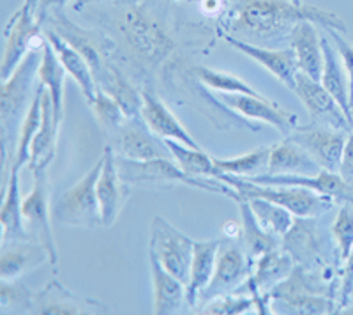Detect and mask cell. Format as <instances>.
<instances>
[{"mask_svg": "<svg viewBox=\"0 0 353 315\" xmlns=\"http://www.w3.org/2000/svg\"><path fill=\"white\" fill-rule=\"evenodd\" d=\"M301 21L346 32V23L336 12L288 0H237V28L258 37L292 34Z\"/></svg>", "mask_w": 353, "mask_h": 315, "instance_id": "cell-1", "label": "cell"}, {"mask_svg": "<svg viewBox=\"0 0 353 315\" xmlns=\"http://www.w3.org/2000/svg\"><path fill=\"white\" fill-rule=\"evenodd\" d=\"M117 28L129 52L152 68L165 62L175 46L168 30L138 6H129L117 17Z\"/></svg>", "mask_w": 353, "mask_h": 315, "instance_id": "cell-2", "label": "cell"}, {"mask_svg": "<svg viewBox=\"0 0 353 315\" xmlns=\"http://www.w3.org/2000/svg\"><path fill=\"white\" fill-rule=\"evenodd\" d=\"M41 59H43V48H34L25 55L23 61L18 64L14 73L2 82V96H0V122H2V140H4L6 165L9 163V147H11L14 137L21 128L30 99V89H32L34 78L39 71Z\"/></svg>", "mask_w": 353, "mask_h": 315, "instance_id": "cell-3", "label": "cell"}, {"mask_svg": "<svg viewBox=\"0 0 353 315\" xmlns=\"http://www.w3.org/2000/svg\"><path fill=\"white\" fill-rule=\"evenodd\" d=\"M217 179L225 181L232 186L239 193V198H265L270 202H276L279 206L286 207L293 216L297 218H313L332 209V197L316 193L307 188H299V186H270V184H256L244 178L232 174H219Z\"/></svg>", "mask_w": 353, "mask_h": 315, "instance_id": "cell-4", "label": "cell"}, {"mask_svg": "<svg viewBox=\"0 0 353 315\" xmlns=\"http://www.w3.org/2000/svg\"><path fill=\"white\" fill-rule=\"evenodd\" d=\"M117 165L121 178L128 184H143V182H179V184H188L193 188H200L212 193H223L237 200L239 193L232 186L226 184L217 178H193L185 174L179 165L172 163L168 158H154L147 162H134L128 158L117 156Z\"/></svg>", "mask_w": 353, "mask_h": 315, "instance_id": "cell-5", "label": "cell"}, {"mask_svg": "<svg viewBox=\"0 0 353 315\" xmlns=\"http://www.w3.org/2000/svg\"><path fill=\"white\" fill-rule=\"evenodd\" d=\"M101 169H103V158L71 190L61 195L53 207V216L57 222L71 227H83V229L103 227L99 198H97V179L101 175Z\"/></svg>", "mask_w": 353, "mask_h": 315, "instance_id": "cell-6", "label": "cell"}, {"mask_svg": "<svg viewBox=\"0 0 353 315\" xmlns=\"http://www.w3.org/2000/svg\"><path fill=\"white\" fill-rule=\"evenodd\" d=\"M149 251L156 255L166 271L188 285L194 251L193 239L176 231L165 218L156 216L150 225Z\"/></svg>", "mask_w": 353, "mask_h": 315, "instance_id": "cell-7", "label": "cell"}, {"mask_svg": "<svg viewBox=\"0 0 353 315\" xmlns=\"http://www.w3.org/2000/svg\"><path fill=\"white\" fill-rule=\"evenodd\" d=\"M34 174V188L30 193L21 200V213H23L25 229L30 241L41 242L50 255V264L57 266L55 238H53L52 223H50V204H48V184H46V169H37Z\"/></svg>", "mask_w": 353, "mask_h": 315, "instance_id": "cell-8", "label": "cell"}, {"mask_svg": "<svg viewBox=\"0 0 353 315\" xmlns=\"http://www.w3.org/2000/svg\"><path fill=\"white\" fill-rule=\"evenodd\" d=\"M248 257L249 255H245V250L241 245H237V241H233V239L221 241L214 276L207 289L200 294L198 301L205 305L209 303L210 299L230 294L241 287L242 283L251 276Z\"/></svg>", "mask_w": 353, "mask_h": 315, "instance_id": "cell-9", "label": "cell"}, {"mask_svg": "<svg viewBox=\"0 0 353 315\" xmlns=\"http://www.w3.org/2000/svg\"><path fill=\"white\" fill-rule=\"evenodd\" d=\"M39 27L41 25L37 23L36 15H30L23 8L11 18V23L8 25V30H6L8 41H6L4 59L0 66L2 82L8 80L14 73V69L30 50L43 48L46 37L44 34H39Z\"/></svg>", "mask_w": 353, "mask_h": 315, "instance_id": "cell-10", "label": "cell"}, {"mask_svg": "<svg viewBox=\"0 0 353 315\" xmlns=\"http://www.w3.org/2000/svg\"><path fill=\"white\" fill-rule=\"evenodd\" d=\"M295 94L301 97L302 105L305 106L309 115L316 122L334 128V130L346 131V133L353 130V124L348 121L346 113L343 112L341 105L321 85V82L299 71L297 82H295Z\"/></svg>", "mask_w": 353, "mask_h": 315, "instance_id": "cell-11", "label": "cell"}, {"mask_svg": "<svg viewBox=\"0 0 353 315\" xmlns=\"http://www.w3.org/2000/svg\"><path fill=\"white\" fill-rule=\"evenodd\" d=\"M292 140L311 154L314 162L323 170L339 172L345 154L348 135L341 130L325 128H295Z\"/></svg>", "mask_w": 353, "mask_h": 315, "instance_id": "cell-12", "label": "cell"}, {"mask_svg": "<svg viewBox=\"0 0 353 315\" xmlns=\"http://www.w3.org/2000/svg\"><path fill=\"white\" fill-rule=\"evenodd\" d=\"M97 198H99L103 227H112L129 198V186L121 178L112 146H106L103 153V169L97 179Z\"/></svg>", "mask_w": 353, "mask_h": 315, "instance_id": "cell-13", "label": "cell"}, {"mask_svg": "<svg viewBox=\"0 0 353 315\" xmlns=\"http://www.w3.org/2000/svg\"><path fill=\"white\" fill-rule=\"evenodd\" d=\"M108 308L92 298H81L61 282H50L39 294L34 296L32 314L43 315H78V314H106Z\"/></svg>", "mask_w": 353, "mask_h": 315, "instance_id": "cell-14", "label": "cell"}, {"mask_svg": "<svg viewBox=\"0 0 353 315\" xmlns=\"http://www.w3.org/2000/svg\"><path fill=\"white\" fill-rule=\"evenodd\" d=\"M267 296L283 301L293 314H332L334 310V303L329 298L316 294V289L309 287L302 271H295Z\"/></svg>", "mask_w": 353, "mask_h": 315, "instance_id": "cell-15", "label": "cell"}, {"mask_svg": "<svg viewBox=\"0 0 353 315\" xmlns=\"http://www.w3.org/2000/svg\"><path fill=\"white\" fill-rule=\"evenodd\" d=\"M226 43L232 45L233 48H237L239 52L245 53L249 59L256 61L261 68H265L270 75L277 78L279 82L288 87V89L295 90V82H297L299 73V62L295 52L292 48L288 50H269L261 48V46L251 45L245 41L235 39L232 36L225 37Z\"/></svg>", "mask_w": 353, "mask_h": 315, "instance_id": "cell-16", "label": "cell"}, {"mask_svg": "<svg viewBox=\"0 0 353 315\" xmlns=\"http://www.w3.org/2000/svg\"><path fill=\"white\" fill-rule=\"evenodd\" d=\"M140 117L143 121L145 128L154 137H159L161 140H176L184 144V146L201 149L198 146V142L188 133V130L173 115L172 110L154 94L143 93V105H141Z\"/></svg>", "mask_w": 353, "mask_h": 315, "instance_id": "cell-17", "label": "cell"}, {"mask_svg": "<svg viewBox=\"0 0 353 315\" xmlns=\"http://www.w3.org/2000/svg\"><path fill=\"white\" fill-rule=\"evenodd\" d=\"M223 103L228 105L230 108L237 110L241 115L248 119H254V121L267 122V124L274 126L279 131L290 133L297 126H295V115L281 106H277L276 103L265 99L261 94L258 96H251V94H225L223 96Z\"/></svg>", "mask_w": 353, "mask_h": 315, "instance_id": "cell-18", "label": "cell"}, {"mask_svg": "<svg viewBox=\"0 0 353 315\" xmlns=\"http://www.w3.org/2000/svg\"><path fill=\"white\" fill-rule=\"evenodd\" d=\"M43 34L44 37L48 39L50 45L53 46V50H55L59 61H61L62 66H64L65 73H68L72 80L77 82L81 94H83V97L87 99L88 105H90V103L94 102V97H96L97 89H99V87H97L96 77H94L92 69H90L88 62L85 61V57L81 55V53L78 52L71 43H68L61 34L55 32L53 28L44 30Z\"/></svg>", "mask_w": 353, "mask_h": 315, "instance_id": "cell-19", "label": "cell"}, {"mask_svg": "<svg viewBox=\"0 0 353 315\" xmlns=\"http://www.w3.org/2000/svg\"><path fill=\"white\" fill-rule=\"evenodd\" d=\"M50 262L48 250L36 241H17L2 245L0 251V280H17L27 271Z\"/></svg>", "mask_w": 353, "mask_h": 315, "instance_id": "cell-20", "label": "cell"}, {"mask_svg": "<svg viewBox=\"0 0 353 315\" xmlns=\"http://www.w3.org/2000/svg\"><path fill=\"white\" fill-rule=\"evenodd\" d=\"M290 41L297 57L299 71L320 82L325 57L321 48V34H318L316 25L313 21H301L290 34Z\"/></svg>", "mask_w": 353, "mask_h": 315, "instance_id": "cell-21", "label": "cell"}, {"mask_svg": "<svg viewBox=\"0 0 353 315\" xmlns=\"http://www.w3.org/2000/svg\"><path fill=\"white\" fill-rule=\"evenodd\" d=\"M150 275L154 287V314H176L185 299V283L163 267L157 257L149 251Z\"/></svg>", "mask_w": 353, "mask_h": 315, "instance_id": "cell-22", "label": "cell"}, {"mask_svg": "<svg viewBox=\"0 0 353 315\" xmlns=\"http://www.w3.org/2000/svg\"><path fill=\"white\" fill-rule=\"evenodd\" d=\"M219 245V239H214V241H194L191 273H189V282L185 285V301L191 307H196L200 294L207 289V285L212 280L214 271H216Z\"/></svg>", "mask_w": 353, "mask_h": 315, "instance_id": "cell-23", "label": "cell"}, {"mask_svg": "<svg viewBox=\"0 0 353 315\" xmlns=\"http://www.w3.org/2000/svg\"><path fill=\"white\" fill-rule=\"evenodd\" d=\"M321 48H323V57H325V64H323V73H321V85L329 90L339 105L343 112L346 113L348 121L353 124V106L350 102V84L348 75H346L345 66L341 64V57L337 50L332 48L325 34H321Z\"/></svg>", "mask_w": 353, "mask_h": 315, "instance_id": "cell-24", "label": "cell"}, {"mask_svg": "<svg viewBox=\"0 0 353 315\" xmlns=\"http://www.w3.org/2000/svg\"><path fill=\"white\" fill-rule=\"evenodd\" d=\"M293 271L292 254H285L279 248L267 251L256 259V271L249 276L251 283V294L260 296V292L269 294L276 285L288 278Z\"/></svg>", "mask_w": 353, "mask_h": 315, "instance_id": "cell-25", "label": "cell"}, {"mask_svg": "<svg viewBox=\"0 0 353 315\" xmlns=\"http://www.w3.org/2000/svg\"><path fill=\"white\" fill-rule=\"evenodd\" d=\"M321 169L311 154L302 149L292 138L270 147L269 165L265 174H307L320 172Z\"/></svg>", "mask_w": 353, "mask_h": 315, "instance_id": "cell-26", "label": "cell"}, {"mask_svg": "<svg viewBox=\"0 0 353 315\" xmlns=\"http://www.w3.org/2000/svg\"><path fill=\"white\" fill-rule=\"evenodd\" d=\"M0 222H2V245L17 241H28V234L23 222V213H21L18 170L11 169L9 181L4 186V202H2V211H0Z\"/></svg>", "mask_w": 353, "mask_h": 315, "instance_id": "cell-27", "label": "cell"}, {"mask_svg": "<svg viewBox=\"0 0 353 315\" xmlns=\"http://www.w3.org/2000/svg\"><path fill=\"white\" fill-rule=\"evenodd\" d=\"M57 133H59V124L53 115V105L50 99V94L44 87L43 90V121H41V128L37 131L36 138L30 147V162H28V169H48L50 163L55 158L57 149Z\"/></svg>", "mask_w": 353, "mask_h": 315, "instance_id": "cell-28", "label": "cell"}, {"mask_svg": "<svg viewBox=\"0 0 353 315\" xmlns=\"http://www.w3.org/2000/svg\"><path fill=\"white\" fill-rule=\"evenodd\" d=\"M41 84L46 87L53 105V115H55L57 124L61 126L64 117V77L65 69L62 62L59 61L55 50L50 45L48 39H44L43 45V59H41L39 71H37Z\"/></svg>", "mask_w": 353, "mask_h": 315, "instance_id": "cell-29", "label": "cell"}, {"mask_svg": "<svg viewBox=\"0 0 353 315\" xmlns=\"http://www.w3.org/2000/svg\"><path fill=\"white\" fill-rule=\"evenodd\" d=\"M150 131L138 130L134 126H122L115 131V151L119 156L134 160V162H147L154 158H166V151L161 149L159 144L154 142Z\"/></svg>", "mask_w": 353, "mask_h": 315, "instance_id": "cell-30", "label": "cell"}, {"mask_svg": "<svg viewBox=\"0 0 353 315\" xmlns=\"http://www.w3.org/2000/svg\"><path fill=\"white\" fill-rule=\"evenodd\" d=\"M239 209H241V238H242V247H244L245 254L249 255V259H260L261 255L267 251H272L279 248L276 236L267 232L260 222L254 216L251 204L245 198H237Z\"/></svg>", "mask_w": 353, "mask_h": 315, "instance_id": "cell-31", "label": "cell"}, {"mask_svg": "<svg viewBox=\"0 0 353 315\" xmlns=\"http://www.w3.org/2000/svg\"><path fill=\"white\" fill-rule=\"evenodd\" d=\"M43 90L44 85H37L32 105L28 108L27 115H25L23 122H21L20 131H18L14 162H12V170H18V172H20L21 166L28 165V162H30V147H32L34 138H36L37 131L41 128V121H43Z\"/></svg>", "mask_w": 353, "mask_h": 315, "instance_id": "cell-32", "label": "cell"}, {"mask_svg": "<svg viewBox=\"0 0 353 315\" xmlns=\"http://www.w3.org/2000/svg\"><path fill=\"white\" fill-rule=\"evenodd\" d=\"M163 146L168 149L173 160L185 174L193 175V178H217L219 170H217L216 163L209 154H205L201 149H194L181 144L176 140H161Z\"/></svg>", "mask_w": 353, "mask_h": 315, "instance_id": "cell-33", "label": "cell"}, {"mask_svg": "<svg viewBox=\"0 0 353 315\" xmlns=\"http://www.w3.org/2000/svg\"><path fill=\"white\" fill-rule=\"evenodd\" d=\"M101 89L106 90L112 97H115L117 103L122 106L128 119L138 117L141 113L143 94L138 93L115 66L110 64L108 73H106V77L101 82Z\"/></svg>", "mask_w": 353, "mask_h": 315, "instance_id": "cell-34", "label": "cell"}, {"mask_svg": "<svg viewBox=\"0 0 353 315\" xmlns=\"http://www.w3.org/2000/svg\"><path fill=\"white\" fill-rule=\"evenodd\" d=\"M245 200L251 204V209H253L260 225L276 238H283V236L288 234L290 229L295 223L293 214L279 204L265 200V198H245Z\"/></svg>", "mask_w": 353, "mask_h": 315, "instance_id": "cell-35", "label": "cell"}, {"mask_svg": "<svg viewBox=\"0 0 353 315\" xmlns=\"http://www.w3.org/2000/svg\"><path fill=\"white\" fill-rule=\"evenodd\" d=\"M270 147H260L232 160H214L219 174H232L239 178H253L267 172Z\"/></svg>", "mask_w": 353, "mask_h": 315, "instance_id": "cell-36", "label": "cell"}, {"mask_svg": "<svg viewBox=\"0 0 353 315\" xmlns=\"http://www.w3.org/2000/svg\"><path fill=\"white\" fill-rule=\"evenodd\" d=\"M34 308V294L25 287L23 283H18L14 280H0V310L4 314L9 312H32Z\"/></svg>", "mask_w": 353, "mask_h": 315, "instance_id": "cell-37", "label": "cell"}, {"mask_svg": "<svg viewBox=\"0 0 353 315\" xmlns=\"http://www.w3.org/2000/svg\"><path fill=\"white\" fill-rule=\"evenodd\" d=\"M90 108L96 113V119L105 130H113L117 131L119 128H122L125 122V113L122 110V106L117 103L115 97L110 96L106 90H103L99 87L97 89L96 97L94 102L90 103Z\"/></svg>", "mask_w": 353, "mask_h": 315, "instance_id": "cell-38", "label": "cell"}, {"mask_svg": "<svg viewBox=\"0 0 353 315\" xmlns=\"http://www.w3.org/2000/svg\"><path fill=\"white\" fill-rule=\"evenodd\" d=\"M196 75L207 87L214 90H219L223 94H251V96H258L256 90L244 80H241L235 75L221 73L216 69L209 68H198Z\"/></svg>", "mask_w": 353, "mask_h": 315, "instance_id": "cell-39", "label": "cell"}, {"mask_svg": "<svg viewBox=\"0 0 353 315\" xmlns=\"http://www.w3.org/2000/svg\"><path fill=\"white\" fill-rule=\"evenodd\" d=\"M332 236L336 239L337 251L341 260H348L353 251V206L343 204L332 225Z\"/></svg>", "mask_w": 353, "mask_h": 315, "instance_id": "cell-40", "label": "cell"}, {"mask_svg": "<svg viewBox=\"0 0 353 315\" xmlns=\"http://www.w3.org/2000/svg\"><path fill=\"white\" fill-rule=\"evenodd\" d=\"M258 308L256 298L253 294L244 298V296H232L225 294L219 298L210 299L209 303H205L201 308V314H216V315H237L248 314L249 310Z\"/></svg>", "mask_w": 353, "mask_h": 315, "instance_id": "cell-41", "label": "cell"}, {"mask_svg": "<svg viewBox=\"0 0 353 315\" xmlns=\"http://www.w3.org/2000/svg\"><path fill=\"white\" fill-rule=\"evenodd\" d=\"M323 30L332 37V41L336 43L337 53H339V57H341V62L346 69V75H348L350 102H352V106H353V45L339 34V30H334V28H323Z\"/></svg>", "mask_w": 353, "mask_h": 315, "instance_id": "cell-42", "label": "cell"}, {"mask_svg": "<svg viewBox=\"0 0 353 315\" xmlns=\"http://www.w3.org/2000/svg\"><path fill=\"white\" fill-rule=\"evenodd\" d=\"M339 174L345 178V181H348L353 186V131L348 135V140H346L345 154H343V163Z\"/></svg>", "mask_w": 353, "mask_h": 315, "instance_id": "cell-43", "label": "cell"}, {"mask_svg": "<svg viewBox=\"0 0 353 315\" xmlns=\"http://www.w3.org/2000/svg\"><path fill=\"white\" fill-rule=\"evenodd\" d=\"M69 0H41L36 11V20L37 23H43V20L48 17L50 12H61V9L68 4Z\"/></svg>", "mask_w": 353, "mask_h": 315, "instance_id": "cell-44", "label": "cell"}, {"mask_svg": "<svg viewBox=\"0 0 353 315\" xmlns=\"http://www.w3.org/2000/svg\"><path fill=\"white\" fill-rule=\"evenodd\" d=\"M41 0H25L23 2V9H27L30 15H36L37 11V6H39Z\"/></svg>", "mask_w": 353, "mask_h": 315, "instance_id": "cell-45", "label": "cell"}, {"mask_svg": "<svg viewBox=\"0 0 353 315\" xmlns=\"http://www.w3.org/2000/svg\"><path fill=\"white\" fill-rule=\"evenodd\" d=\"M295 2H301V0H295Z\"/></svg>", "mask_w": 353, "mask_h": 315, "instance_id": "cell-46", "label": "cell"}]
</instances>
